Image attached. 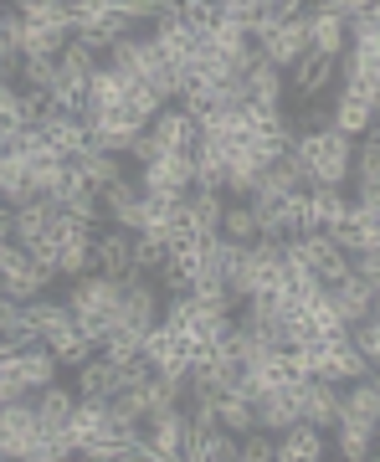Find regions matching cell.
<instances>
[{"label": "cell", "mask_w": 380, "mask_h": 462, "mask_svg": "<svg viewBox=\"0 0 380 462\" xmlns=\"http://www.w3.org/2000/svg\"><path fill=\"white\" fill-rule=\"evenodd\" d=\"M98 206H103V221H108V226H124V231H144L149 226L144 190H139V180H134V175H124V180H114V185H103Z\"/></svg>", "instance_id": "obj_1"}, {"label": "cell", "mask_w": 380, "mask_h": 462, "mask_svg": "<svg viewBox=\"0 0 380 462\" xmlns=\"http://www.w3.org/2000/svg\"><path fill=\"white\" fill-rule=\"evenodd\" d=\"M252 411H257V427H263V431L283 437L293 421H303V416H298V385L288 375L273 380L267 391H257V396H252Z\"/></svg>", "instance_id": "obj_2"}, {"label": "cell", "mask_w": 380, "mask_h": 462, "mask_svg": "<svg viewBox=\"0 0 380 462\" xmlns=\"http://www.w3.org/2000/svg\"><path fill=\"white\" fill-rule=\"evenodd\" d=\"M293 385H298V416H303V421H314L319 431L339 427V396H345V385L319 380V375H303V380H293Z\"/></svg>", "instance_id": "obj_3"}, {"label": "cell", "mask_w": 380, "mask_h": 462, "mask_svg": "<svg viewBox=\"0 0 380 462\" xmlns=\"http://www.w3.org/2000/svg\"><path fill=\"white\" fill-rule=\"evenodd\" d=\"M72 411H78V385L67 391L62 380H51L36 391V421L47 437H72Z\"/></svg>", "instance_id": "obj_4"}, {"label": "cell", "mask_w": 380, "mask_h": 462, "mask_svg": "<svg viewBox=\"0 0 380 462\" xmlns=\"http://www.w3.org/2000/svg\"><path fill=\"white\" fill-rule=\"evenodd\" d=\"M303 51H309V16H303V11H298V16H288L273 36H263V57L273 67H283V72H288Z\"/></svg>", "instance_id": "obj_5"}, {"label": "cell", "mask_w": 380, "mask_h": 462, "mask_svg": "<svg viewBox=\"0 0 380 462\" xmlns=\"http://www.w3.org/2000/svg\"><path fill=\"white\" fill-rule=\"evenodd\" d=\"M93 267L124 278V273L134 267V231H124V226H98L93 231Z\"/></svg>", "instance_id": "obj_6"}, {"label": "cell", "mask_w": 380, "mask_h": 462, "mask_svg": "<svg viewBox=\"0 0 380 462\" xmlns=\"http://www.w3.org/2000/svg\"><path fill=\"white\" fill-rule=\"evenodd\" d=\"M303 16H309V47L319 51V57H339V51L349 47V32H345V16H334L324 0H314V5H303Z\"/></svg>", "instance_id": "obj_7"}, {"label": "cell", "mask_w": 380, "mask_h": 462, "mask_svg": "<svg viewBox=\"0 0 380 462\" xmlns=\"http://www.w3.org/2000/svg\"><path fill=\"white\" fill-rule=\"evenodd\" d=\"M185 427H190L185 406H165V411H154L144 421V431H149V442H154V452H160V462H175L185 452Z\"/></svg>", "instance_id": "obj_8"}, {"label": "cell", "mask_w": 380, "mask_h": 462, "mask_svg": "<svg viewBox=\"0 0 380 462\" xmlns=\"http://www.w3.org/2000/svg\"><path fill=\"white\" fill-rule=\"evenodd\" d=\"M124 391V370H118L103 349H93L83 365H78V396H93V401H108Z\"/></svg>", "instance_id": "obj_9"}, {"label": "cell", "mask_w": 380, "mask_h": 462, "mask_svg": "<svg viewBox=\"0 0 380 462\" xmlns=\"http://www.w3.org/2000/svg\"><path fill=\"white\" fill-rule=\"evenodd\" d=\"M67 160H72V170H78L93 190H103V185H114V180H124V175H129V170H124V154H108V149H98V144L72 149Z\"/></svg>", "instance_id": "obj_10"}, {"label": "cell", "mask_w": 380, "mask_h": 462, "mask_svg": "<svg viewBox=\"0 0 380 462\" xmlns=\"http://www.w3.org/2000/svg\"><path fill=\"white\" fill-rule=\"evenodd\" d=\"M339 421H355V427H380V385L370 375L365 380H349L345 396H339Z\"/></svg>", "instance_id": "obj_11"}, {"label": "cell", "mask_w": 380, "mask_h": 462, "mask_svg": "<svg viewBox=\"0 0 380 462\" xmlns=\"http://www.w3.org/2000/svg\"><path fill=\"white\" fill-rule=\"evenodd\" d=\"M288 83L298 88V98H303V103L319 98V93H324V88L334 83V57H319V51L309 47L293 67H288Z\"/></svg>", "instance_id": "obj_12"}, {"label": "cell", "mask_w": 380, "mask_h": 462, "mask_svg": "<svg viewBox=\"0 0 380 462\" xmlns=\"http://www.w3.org/2000/svg\"><path fill=\"white\" fill-rule=\"evenodd\" d=\"M0 437L21 442V457H26V447H32L36 437H42V421H36V396L11 401V406H0Z\"/></svg>", "instance_id": "obj_13"}, {"label": "cell", "mask_w": 380, "mask_h": 462, "mask_svg": "<svg viewBox=\"0 0 380 462\" xmlns=\"http://www.w3.org/2000/svg\"><path fill=\"white\" fill-rule=\"evenodd\" d=\"M324 457V431L314 421H293L278 437V462H319Z\"/></svg>", "instance_id": "obj_14"}, {"label": "cell", "mask_w": 380, "mask_h": 462, "mask_svg": "<svg viewBox=\"0 0 380 462\" xmlns=\"http://www.w3.org/2000/svg\"><path fill=\"white\" fill-rule=\"evenodd\" d=\"M329 108H334V129L349 134V139L370 134V124H375V108H370V98H365V93H349V88H339V98H334Z\"/></svg>", "instance_id": "obj_15"}, {"label": "cell", "mask_w": 380, "mask_h": 462, "mask_svg": "<svg viewBox=\"0 0 380 462\" xmlns=\"http://www.w3.org/2000/svg\"><path fill=\"white\" fill-rule=\"evenodd\" d=\"M283 67H273L267 57L247 67V88H252V108H283Z\"/></svg>", "instance_id": "obj_16"}, {"label": "cell", "mask_w": 380, "mask_h": 462, "mask_svg": "<svg viewBox=\"0 0 380 462\" xmlns=\"http://www.w3.org/2000/svg\"><path fill=\"white\" fill-rule=\"evenodd\" d=\"M93 231H72V236H62V252H57V278H83V273H93Z\"/></svg>", "instance_id": "obj_17"}, {"label": "cell", "mask_w": 380, "mask_h": 462, "mask_svg": "<svg viewBox=\"0 0 380 462\" xmlns=\"http://www.w3.org/2000/svg\"><path fill=\"white\" fill-rule=\"evenodd\" d=\"M57 370H62V360L51 355V345H47V339H36L32 349H21V380H26L32 391L51 385V380H57Z\"/></svg>", "instance_id": "obj_18"}, {"label": "cell", "mask_w": 380, "mask_h": 462, "mask_svg": "<svg viewBox=\"0 0 380 462\" xmlns=\"http://www.w3.org/2000/svg\"><path fill=\"white\" fill-rule=\"evenodd\" d=\"M185 200H190V216H196V231H200V236L221 231V216H227V190H206V185H196Z\"/></svg>", "instance_id": "obj_19"}, {"label": "cell", "mask_w": 380, "mask_h": 462, "mask_svg": "<svg viewBox=\"0 0 380 462\" xmlns=\"http://www.w3.org/2000/svg\"><path fill=\"white\" fill-rule=\"evenodd\" d=\"M216 421L227 431H236V437H247V431L257 427V411H252V401L242 396V391H221V396H216Z\"/></svg>", "instance_id": "obj_20"}, {"label": "cell", "mask_w": 380, "mask_h": 462, "mask_svg": "<svg viewBox=\"0 0 380 462\" xmlns=\"http://www.w3.org/2000/svg\"><path fill=\"white\" fill-rule=\"evenodd\" d=\"M98 67H103V57L93 47H83L78 36H72V42L62 47V57H57V72H62V78H72V83H83V88H88V78H93Z\"/></svg>", "instance_id": "obj_21"}, {"label": "cell", "mask_w": 380, "mask_h": 462, "mask_svg": "<svg viewBox=\"0 0 380 462\" xmlns=\"http://www.w3.org/2000/svg\"><path fill=\"white\" fill-rule=\"evenodd\" d=\"M26 309H32V324H36V334H42V339L72 329V309H67V298H62V303H57V298H32Z\"/></svg>", "instance_id": "obj_22"}, {"label": "cell", "mask_w": 380, "mask_h": 462, "mask_svg": "<svg viewBox=\"0 0 380 462\" xmlns=\"http://www.w3.org/2000/svg\"><path fill=\"white\" fill-rule=\"evenodd\" d=\"M257 288H263V267L252 263V252H242V257L227 267V293H232V303L242 309V303H247Z\"/></svg>", "instance_id": "obj_23"}, {"label": "cell", "mask_w": 380, "mask_h": 462, "mask_svg": "<svg viewBox=\"0 0 380 462\" xmlns=\"http://www.w3.org/2000/svg\"><path fill=\"white\" fill-rule=\"evenodd\" d=\"M67 42H72V32H62V26H36V21H26L21 57H62Z\"/></svg>", "instance_id": "obj_24"}, {"label": "cell", "mask_w": 380, "mask_h": 462, "mask_svg": "<svg viewBox=\"0 0 380 462\" xmlns=\"http://www.w3.org/2000/svg\"><path fill=\"white\" fill-rule=\"evenodd\" d=\"M334 447H339V457L365 462V457H375V431L355 427V421H339V427H334Z\"/></svg>", "instance_id": "obj_25"}, {"label": "cell", "mask_w": 380, "mask_h": 462, "mask_svg": "<svg viewBox=\"0 0 380 462\" xmlns=\"http://www.w3.org/2000/svg\"><path fill=\"white\" fill-rule=\"evenodd\" d=\"M221 236H232V242H257L263 231H257V221H252V206L247 200H227V216H221Z\"/></svg>", "instance_id": "obj_26"}, {"label": "cell", "mask_w": 380, "mask_h": 462, "mask_svg": "<svg viewBox=\"0 0 380 462\" xmlns=\"http://www.w3.org/2000/svg\"><path fill=\"white\" fill-rule=\"evenodd\" d=\"M236 447H242V437H236V431L216 427V431H206V437L196 442V462H232Z\"/></svg>", "instance_id": "obj_27"}, {"label": "cell", "mask_w": 380, "mask_h": 462, "mask_svg": "<svg viewBox=\"0 0 380 462\" xmlns=\"http://www.w3.org/2000/svg\"><path fill=\"white\" fill-rule=\"evenodd\" d=\"M21 88H36V93H51L57 83V57H21Z\"/></svg>", "instance_id": "obj_28"}, {"label": "cell", "mask_w": 380, "mask_h": 462, "mask_svg": "<svg viewBox=\"0 0 380 462\" xmlns=\"http://www.w3.org/2000/svg\"><path fill=\"white\" fill-rule=\"evenodd\" d=\"M170 257V247L160 242V236H149V231H134V267L139 273H160Z\"/></svg>", "instance_id": "obj_29"}, {"label": "cell", "mask_w": 380, "mask_h": 462, "mask_svg": "<svg viewBox=\"0 0 380 462\" xmlns=\"http://www.w3.org/2000/svg\"><path fill=\"white\" fill-rule=\"evenodd\" d=\"M349 180H380V139H370V134L355 139V175Z\"/></svg>", "instance_id": "obj_30"}, {"label": "cell", "mask_w": 380, "mask_h": 462, "mask_svg": "<svg viewBox=\"0 0 380 462\" xmlns=\"http://www.w3.org/2000/svg\"><path fill=\"white\" fill-rule=\"evenodd\" d=\"M236 457L242 462H267V457H278V437L263 427H252L247 437H242V447H236Z\"/></svg>", "instance_id": "obj_31"}, {"label": "cell", "mask_w": 380, "mask_h": 462, "mask_svg": "<svg viewBox=\"0 0 380 462\" xmlns=\"http://www.w3.org/2000/svg\"><path fill=\"white\" fill-rule=\"evenodd\" d=\"M293 129H298V134H324V129H334V108H324L319 98H309V103H303V114L293 118Z\"/></svg>", "instance_id": "obj_32"}, {"label": "cell", "mask_w": 380, "mask_h": 462, "mask_svg": "<svg viewBox=\"0 0 380 462\" xmlns=\"http://www.w3.org/2000/svg\"><path fill=\"white\" fill-rule=\"evenodd\" d=\"M114 11H118V16H129L139 32H149L154 16H160V0H114Z\"/></svg>", "instance_id": "obj_33"}, {"label": "cell", "mask_w": 380, "mask_h": 462, "mask_svg": "<svg viewBox=\"0 0 380 462\" xmlns=\"http://www.w3.org/2000/svg\"><path fill=\"white\" fill-rule=\"evenodd\" d=\"M160 154H165V144H160V139H154V129L134 134V144H129V160H134V165H154V160H160Z\"/></svg>", "instance_id": "obj_34"}, {"label": "cell", "mask_w": 380, "mask_h": 462, "mask_svg": "<svg viewBox=\"0 0 380 462\" xmlns=\"http://www.w3.org/2000/svg\"><path fill=\"white\" fill-rule=\"evenodd\" d=\"M375 11H380V5H375ZM375 11H365V16L345 21L349 42H380V16H375Z\"/></svg>", "instance_id": "obj_35"}, {"label": "cell", "mask_w": 380, "mask_h": 462, "mask_svg": "<svg viewBox=\"0 0 380 462\" xmlns=\"http://www.w3.org/2000/svg\"><path fill=\"white\" fill-rule=\"evenodd\" d=\"M0 36L21 51V42H26V16H21L16 5H11V11H0Z\"/></svg>", "instance_id": "obj_36"}, {"label": "cell", "mask_w": 380, "mask_h": 462, "mask_svg": "<svg viewBox=\"0 0 380 462\" xmlns=\"http://www.w3.org/2000/svg\"><path fill=\"white\" fill-rule=\"evenodd\" d=\"M334 16H345V21H355V16H365V11H375L380 0H324Z\"/></svg>", "instance_id": "obj_37"}, {"label": "cell", "mask_w": 380, "mask_h": 462, "mask_svg": "<svg viewBox=\"0 0 380 462\" xmlns=\"http://www.w3.org/2000/svg\"><path fill=\"white\" fill-rule=\"evenodd\" d=\"M72 11H78V21H98L114 11V0H72Z\"/></svg>", "instance_id": "obj_38"}, {"label": "cell", "mask_w": 380, "mask_h": 462, "mask_svg": "<svg viewBox=\"0 0 380 462\" xmlns=\"http://www.w3.org/2000/svg\"><path fill=\"white\" fill-rule=\"evenodd\" d=\"M370 139H380V114H375V124H370Z\"/></svg>", "instance_id": "obj_39"}, {"label": "cell", "mask_w": 380, "mask_h": 462, "mask_svg": "<svg viewBox=\"0 0 380 462\" xmlns=\"http://www.w3.org/2000/svg\"><path fill=\"white\" fill-rule=\"evenodd\" d=\"M375 16H380V11H375Z\"/></svg>", "instance_id": "obj_40"}]
</instances>
